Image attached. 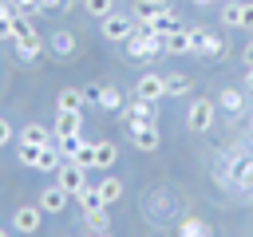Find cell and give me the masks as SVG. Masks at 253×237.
<instances>
[{"label": "cell", "mask_w": 253, "mask_h": 237, "mask_svg": "<svg viewBox=\"0 0 253 237\" xmlns=\"http://www.w3.org/2000/svg\"><path fill=\"white\" fill-rule=\"evenodd\" d=\"M213 118H217V103H213V99H194V103L186 107V126H190V134H206V130L213 126Z\"/></svg>", "instance_id": "cell-1"}, {"label": "cell", "mask_w": 253, "mask_h": 237, "mask_svg": "<svg viewBox=\"0 0 253 237\" xmlns=\"http://www.w3.org/2000/svg\"><path fill=\"white\" fill-rule=\"evenodd\" d=\"M134 16H126V12H111L107 20H99V32H103V40H115V43H126L130 36H134Z\"/></svg>", "instance_id": "cell-2"}, {"label": "cell", "mask_w": 253, "mask_h": 237, "mask_svg": "<svg viewBox=\"0 0 253 237\" xmlns=\"http://www.w3.org/2000/svg\"><path fill=\"white\" fill-rule=\"evenodd\" d=\"M186 32H190V40H194V51H198V55H206V59L225 55V40H221L217 32H210V28H202V24H194V28H186Z\"/></svg>", "instance_id": "cell-3"}, {"label": "cell", "mask_w": 253, "mask_h": 237, "mask_svg": "<svg viewBox=\"0 0 253 237\" xmlns=\"http://www.w3.org/2000/svg\"><path fill=\"white\" fill-rule=\"evenodd\" d=\"M55 182H59V186H63V190H67V194L75 198V194H79V190L87 186V170H83L79 162H71V158H63V166L55 170Z\"/></svg>", "instance_id": "cell-4"}, {"label": "cell", "mask_w": 253, "mask_h": 237, "mask_svg": "<svg viewBox=\"0 0 253 237\" xmlns=\"http://www.w3.org/2000/svg\"><path fill=\"white\" fill-rule=\"evenodd\" d=\"M134 95H138V99H150V103L166 99V75H158V71H142L138 83H134Z\"/></svg>", "instance_id": "cell-5"}, {"label": "cell", "mask_w": 253, "mask_h": 237, "mask_svg": "<svg viewBox=\"0 0 253 237\" xmlns=\"http://www.w3.org/2000/svg\"><path fill=\"white\" fill-rule=\"evenodd\" d=\"M67 201H71V194H67L59 182L43 186V190H40V198H36V205H40L43 213H63V209H67Z\"/></svg>", "instance_id": "cell-6"}, {"label": "cell", "mask_w": 253, "mask_h": 237, "mask_svg": "<svg viewBox=\"0 0 253 237\" xmlns=\"http://www.w3.org/2000/svg\"><path fill=\"white\" fill-rule=\"evenodd\" d=\"M123 122L126 126H134V122H158V103L134 95V103H126V111H123Z\"/></svg>", "instance_id": "cell-7"}, {"label": "cell", "mask_w": 253, "mask_h": 237, "mask_svg": "<svg viewBox=\"0 0 253 237\" xmlns=\"http://www.w3.org/2000/svg\"><path fill=\"white\" fill-rule=\"evenodd\" d=\"M162 12H170V4H166V0H134V4H130V16H134V24H138V28H150Z\"/></svg>", "instance_id": "cell-8"}, {"label": "cell", "mask_w": 253, "mask_h": 237, "mask_svg": "<svg viewBox=\"0 0 253 237\" xmlns=\"http://www.w3.org/2000/svg\"><path fill=\"white\" fill-rule=\"evenodd\" d=\"M130 130V142L138 146V150H158V142H162V134H158V122H134V126H126Z\"/></svg>", "instance_id": "cell-9"}, {"label": "cell", "mask_w": 253, "mask_h": 237, "mask_svg": "<svg viewBox=\"0 0 253 237\" xmlns=\"http://www.w3.org/2000/svg\"><path fill=\"white\" fill-rule=\"evenodd\" d=\"M43 209L40 205H20L16 213H12V229H20V233H36L40 225H43Z\"/></svg>", "instance_id": "cell-10"}, {"label": "cell", "mask_w": 253, "mask_h": 237, "mask_svg": "<svg viewBox=\"0 0 253 237\" xmlns=\"http://www.w3.org/2000/svg\"><path fill=\"white\" fill-rule=\"evenodd\" d=\"M43 43H47V40H40V32H28V36L12 40L16 59H24V63H36V59H40V51H43Z\"/></svg>", "instance_id": "cell-11"}, {"label": "cell", "mask_w": 253, "mask_h": 237, "mask_svg": "<svg viewBox=\"0 0 253 237\" xmlns=\"http://www.w3.org/2000/svg\"><path fill=\"white\" fill-rule=\"evenodd\" d=\"M51 134H83V111H55Z\"/></svg>", "instance_id": "cell-12"}, {"label": "cell", "mask_w": 253, "mask_h": 237, "mask_svg": "<svg viewBox=\"0 0 253 237\" xmlns=\"http://www.w3.org/2000/svg\"><path fill=\"white\" fill-rule=\"evenodd\" d=\"M47 47H51V55L67 59V55H75V47H79V43H75V36H71V32H63V28H59V32H51V36H47Z\"/></svg>", "instance_id": "cell-13"}, {"label": "cell", "mask_w": 253, "mask_h": 237, "mask_svg": "<svg viewBox=\"0 0 253 237\" xmlns=\"http://www.w3.org/2000/svg\"><path fill=\"white\" fill-rule=\"evenodd\" d=\"M126 55H134V59H150V55H154L150 32H146V28H134V36L126 40Z\"/></svg>", "instance_id": "cell-14"}, {"label": "cell", "mask_w": 253, "mask_h": 237, "mask_svg": "<svg viewBox=\"0 0 253 237\" xmlns=\"http://www.w3.org/2000/svg\"><path fill=\"white\" fill-rule=\"evenodd\" d=\"M16 138H20V142H32V146H47V142H51V130L40 126V122H24V126L16 130Z\"/></svg>", "instance_id": "cell-15"}, {"label": "cell", "mask_w": 253, "mask_h": 237, "mask_svg": "<svg viewBox=\"0 0 253 237\" xmlns=\"http://www.w3.org/2000/svg\"><path fill=\"white\" fill-rule=\"evenodd\" d=\"M59 166H63V154H59V146H55V142L40 146V162H36V170H40V174H55Z\"/></svg>", "instance_id": "cell-16"}, {"label": "cell", "mask_w": 253, "mask_h": 237, "mask_svg": "<svg viewBox=\"0 0 253 237\" xmlns=\"http://www.w3.org/2000/svg\"><path fill=\"white\" fill-rule=\"evenodd\" d=\"M190 51H194V40H190L186 28H178V32L166 36V55H190Z\"/></svg>", "instance_id": "cell-17"}, {"label": "cell", "mask_w": 253, "mask_h": 237, "mask_svg": "<svg viewBox=\"0 0 253 237\" xmlns=\"http://www.w3.org/2000/svg\"><path fill=\"white\" fill-rule=\"evenodd\" d=\"M95 107H99V111H123V91H119L115 83H103V87H99Z\"/></svg>", "instance_id": "cell-18"}, {"label": "cell", "mask_w": 253, "mask_h": 237, "mask_svg": "<svg viewBox=\"0 0 253 237\" xmlns=\"http://www.w3.org/2000/svg\"><path fill=\"white\" fill-rule=\"evenodd\" d=\"M217 103H221L225 115H241V111H245V87H225Z\"/></svg>", "instance_id": "cell-19"}, {"label": "cell", "mask_w": 253, "mask_h": 237, "mask_svg": "<svg viewBox=\"0 0 253 237\" xmlns=\"http://www.w3.org/2000/svg\"><path fill=\"white\" fill-rule=\"evenodd\" d=\"M83 103H87L83 87H63V91H59V99H55V107H59V111H83Z\"/></svg>", "instance_id": "cell-20"}, {"label": "cell", "mask_w": 253, "mask_h": 237, "mask_svg": "<svg viewBox=\"0 0 253 237\" xmlns=\"http://www.w3.org/2000/svg\"><path fill=\"white\" fill-rule=\"evenodd\" d=\"M233 186L245 190V194L253 190V158H237L233 162Z\"/></svg>", "instance_id": "cell-21"}, {"label": "cell", "mask_w": 253, "mask_h": 237, "mask_svg": "<svg viewBox=\"0 0 253 237\" xmlns=\"http://www.w3.org/2000/svg\"><path fill=\"white\" fill-rule=\"evenodd\" d=\"M178 237H213V229L202 217H182L178 221Z\"/></svg>", "instance_id": "cell-22"}, {"label": "cell", "mask_w": 253, "mask_h": 237, "mask_svg": "<svg viewBox=\"0 0 253 237\" xmlns=\"http://www.w3.org/2000/svg\"><path fill=\"white\" fill-rule=\"evenodd\" d=\"M95 190H99V201H103V205H115V201L123 198V182H119V178H111V174H107Z\"/></svg>", "instance_id": "cell-23"}, {"label": "cell", "mask_w": 253, "mask_h": 237, "mask_svg": "<svg viewBox=\"0 0 253 237\" xmlns=\"http://www.w3.org/2000/svg\"><path fill=\"white\" fill-rule=\"evenodd\" d=\"M119 158V146L115 142H95V170H111Z\"/></svg>", "instance_id": "cell-24"}, {"label": "cell", "mask_w": 253, "mask_h": 237, "mask_svg": "<svg viewBox=\"0 0 253 237\" xmlns=\"http://www.w3.org/2000/svg\"><path fill=\"white\" fill-rule=\"evenodd\" d=\"M178 28H182V24H178L174 8H170V12H162V16H158V20L150 24V32H154V36H170V32H178Z\"/></svg>", "instance_id": "cell-25"}, {"label": "cell", "mask_w": 253, "mask_h": 237, "mask_svg": "<svg viewBox=\"0 0 253 237\" xmlns=\"http://www.w3.org/2000/svg\"><path fill=\"white\" fill-rule=\"evenodd\" d=\"M83 217H87V229H111V213H107V205L83 209Z\"/></svg>", "instance_id": "cell-26"}, {"label": "cell", "mask_w": 253, "mask_h": 237, "mask_svg": "<svg viewBox=\"0 0 253 237\" xmlns=\"http://www.w3.org/2000/svg\"><path fill=\"white\" fill-rule=\"evenodd\" d=\"M83 12H87L91 20H107V16L115 12V0H83Z\"/></svg>", "instance_id": "cell-27"}, {"label": "cell", "mask_w": 253, "mask_h": 237, "mask_svg": "<svg viewBox=\"0 0 253 237\" xmlns=\"http://www.w3.org/2000/svg\"><path fill=\"white\" fill-rule=\"evenodd\" d=\"M221 24L225 28H241V0H225L221 4Z\"/></svg>", "instance_id": "cell-28"}, {"label": "cell", "mask_w": 253, "mask_h": 237, "mask_svg": "<svg viewBox=\"0 0 253 237\" xmlns=\"http://www.w3.org/2000/svg\"><path fill=\"white\" fill-rule=\"evenodd\" d=\"M166 95H190V75L170 71V75H166Z\"/></svg>", "instance_id": "cell-29"}, {"label": "cell", "mask_w": 253, "mask_h": 237, "mask_svg": "<svg viewBox=\"0 0 253 237\" xmlns=\"http://www.w3.org/2000/svg\"><path fill=\"white\" fill-rule=\"evenodd\" d=\"M71 162H79L83 170H91V166H95V142H91V138H83V142H79V150L71 154Z\"/></svg>", "instance_id": "cell-30"}, {"label": "cell", "mask_w": 253, "mask_h": 237, "mask_svg": "<svg viewBox=\"0 0 253 237\" xmlns=\"http://www.w3.org/2000/svg\"><path fill=\"white\" fill-rule=\"evenodd\" d=\"M16 162H20V166H28V170H36V162H40V146H32V142H20V150H16Z\"/></svg>", "instance_id": "cell-31"}, {"label": "cell", "mask_w": 253, "mask_h": 237, "mask_svg": "<svg viewBox=\"0 0 253 237\" xmlns=\"http://www.w3.org/2000/svg\"><path fill=\"white\" fill-rule=\"evenodd\" d=\"M83 138H87V134H59V142H55V146H59V154H63V158H71V154L79 150V142H83Z\"/></svg>", "instance_id": "cell-32"}, {"label": "cell", "mask_w": 253, "mask_h": 237, "mask_svg": "<svg viewBox=\"0 0 253 237\" xmlns=\"http://www.w3.org/2000/svg\"><path fill=\"white\" fill-rule=\"evenodd\" d=\"M75 201H79L83 209H95V205H103V201H99V190H95V186H83V190L75 194Z\"/></svg>", "instance_id": "cell-33"}, {"label": "cell", "mask_w": 253, "mask_h": 237, "mask_svg": "<svg viewBox=\"0 0 253 237\" xmlns=\"http://www.w3.org/2000/svg\"><path fill=\"white\" fill-rule=\"evenodd\" d=\"M12 4H16V12H24V16H32V20L43 12V8H40V0H12Z\"/></svg>", "instance_id": "cell-34"}, {"label": "cell", "mask_w": 253, "mask_h": 237, "mask_svg": "<svg viewBox=\"0 0 253 237\" xmlns=\"http://www.w3.org/2000/svg\"><path fill=\"white\" fill-rule=\"evenodd\" d=\"M12 138H16V130H12V122H8L4 115H0V150H4V146H8Z\"/></svg>", "instance_id": "cell-35"}, {"label": "cell", "mask_w": 253, "mask_h": 237, "mask_svg": "<svg viewBox=\"0 0 253 237\" xmlns=\"http://www.w3.org/2000/svg\"><path fill=\"white\" fill-rule=\"evenodd\" d=\"M241 28L253 32V4H241Z\"/></svg>", "instance_id": "cell-36"}, {"label": "cell", "mask_w": 253, "mask_h": 237, "mask_svg": "<svg viewBox=\"0 0 253 237\" xmlns=\"http://www.w3.org/2000/svg\"><path fill=\"white\" fill-rule=\"evenodd\" d=\"M40 8H43V12H59V8L67 12L71 4H67V0H40Z\"/></svg>", "instance_id": "cell-37"}, {"label": "cell", "mask_w": 253, "mask_h": 237, "mask_svg": "<svg viewBox=\"0 0 253 237\" xmlns=\"http://www.w3.org/2000/svg\"><path fill=\"white\" fill-rule=\"evenodd\" d=\"M241 59H245V67H253V40L245 43V51H241Z\"/></svg>", "instance_id": "cell-38"}, {"label": "cell", "mask_w": 253, "mask_h": 237, "mask_svg": "<svg viewBox=\"0 0 253 237\" xmlns=\"http://www.w3.org/2000/svg\"><path fill=\"white\" fill-rule=\"evenodd\" d=\"M241 87H245V91H253V67L245 71V79H241Z\"/></svg>", "instance_id": "cell-39"}, {"label": "cell", "mask_w": 253, "mask_h": 237, "mask_svg": "<svg viewBox=\"0 0 253 237\" xmlns=\"http://www.w3.org/2000/svg\"><path fill=\"white\" fill-rule=\"evenodd\" d=\"M91 237H111V233L107 229H91Z\"/></svg>", "instance_id": "cell-40"}, {"label": "cell", "mask_w": 253, "mask_h": 237, "mask_svg": "<svg viewBox=\"0 0 253 237\" xmlns=\"http://www.w3.org/2000/svg\"><path fill=\"white\" fill-rule=\"evenodd\" d=\"M194 4H213V0H194Z\"/></svg>", "instance_id": "cell-41"}, {"label": "cell", "mask_w": 253, "mask_h": 237, "mask_svg": "<svg viewBox=\"0 0 253 237\" xmlns=\"http://www.w3.org/2000/svg\"><path fill=\"white\" fill-rule=\"evenodd\" d=\"M0 237H12V233H8V229H0Z\"/></svg>", "instance_id": "cell-42"}, {"label": "cell", "mask_w": 253, "mask_h": 237, "mask_svg": "<svg viewBox=\"0 0 253 237\" xmlns=\"http://www.w3.org/2000/svg\"><path fill=\"white\" fill-rule=\"evenodd\" d=\"M249 134H253V122H249Z\"/></svg>", "instance_id": "cell-43"}, {"label": "cell", "mask_w": 253, "mask_h": 237, "mask_svg": "<svg viewBox=\"0 0 253 237\" xmlns=\"http://www.w3.org/2000/svg\"><path fill=\"white\" fill-rule=\"evenodd\" d=\"M0 4H4V0H0Z\"/></svg>", "instance_id": "cell-44"}]
</instances>
